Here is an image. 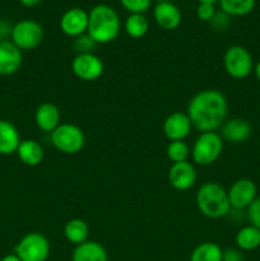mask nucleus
<instances>
[{
	"label": "nucleus",
	"instance_id": "4468645a",
	"mask_svg": "<svg viewBox=\"0 0 260 261\" xmlns=\"http://www.w3.org/2000/svg\"><path fill=\"white\" fill-rule=\"evenodd\" d=\"M190 119L185 112H172L163 121V133L171 142L184 140L191 132Z\"/></svg>",
	"mask_w": 260,
	"mask_h": 261
},
{
	"label": "nucleus",
	"instance_id": "9b49d317",
	"mask_svg": "<svg viewBox=\"0 0 260 261\" xmlns=\"http://www.w3.org/2000/svg\"><path fill=\"white\" fill-rule=\"evenodd\" d=\"M88 13L82 8L68 9L60 19V30L69 37H79L88 30Z\"/></svg>",
	"mask_w": 260,
	"mask_h": 261
},
{
	"label": "nucleus",
	"instance_id": "b1692460",
	"mask_svg": "<svg viewBox=\"0 0 260 261\" xmlns=\"http://www.w3.org/2000/svg\"><path fill=\"white\" fill-rule=\"evenodd\" d=\"M223 250L214 242H203L193 250L190 261H222Z\"/></svg>",
	"mask_w": 260,
	"mask_h": 261
},
{
	"label": "nucleus",
	"instance_id": "a878e982",
	"mask_svg": "<svg viewBox=\"0 0 260 261\" xmlns=\"http://www.w3.org/2000/svg\"><path fill=\"white\" fill-rule=\"evenodd\" d=\"M166 154L172 163L185 162L190 155V148L184 140H175L170 142V144L167 145Z\"/></svg>",
	"mask_w": 260,
	"mask_h": 261
},
{
	"label": "nucleus",
	"instance_id": "c85d7f7f",
	"mask_svg": "<svg viewBox=\"0 0 260 261\" xmlns=\"http://www.w3.org/2000/svg\"><path fill=\"white\" fill-rule=\"evenodd\" d=\"M74 46H75L78 54H89L96 46V42L88 35H82L76 37Z\"/></svg>",
	"mask_w": 260,
	"mask_h": 261
},
{
	"label": "nucleus",
	"instance_id": "a211bd4d",
	"mask_svg": "<svg viewBox=\"0 0 260 261\" xmlns=\"http://www.w3.org/2000/svg\"><path fill=\"white\" fill-rule=\"evenodd\" d=\"M20 142L22 140L17 127L8 120H0V154L9 155L17 153Z\"/></svg>",
	"mask_w": 260,
	"mask_h": 261
},
{
	"label": "nucleus",
	"instance_id": "1a4fd4ad",
	"mask_svg": "<svg viewBox=\"0 0 260 261\" xmlns=\"http://www.w3.org/2000/svg\"><path fill=\"white\" fill-rule=\"evenodd\" d=\"M71 70L76 78L84 82H93L101 78L105 65L101 59L93 53L78 54L71 61Z\"/></svg>",
	"mask_w": 260,
	"mask_h": 261
},
{
	"label": "nucleus",
	"instance_id": "ddd939ff",
	"mask_svg": "<svg viewBox=\"0 0 260 261\" xmlns=\"http://www.w3.org/2000/svg\"><path fill=\"white\" fill-rule=\"evenodd\" d=\"M252 134V127L247 120L241 117L226 120L221 126V137L232 144H241L247 142Z\"/></svg>",
	"mask_w": 260,
	"mask_h": 261
},
{
	"label": "nucleus",
	"instance_id": "6e6552de",
	"mask_svg": "<svg viewBox=\"0 0 260 261\" xmlns=\"http://www.w3.org/2000/svg\"><path fill=\"white\" fill-rule=\"evenodd\" d=\"M10 37H12V42L20 51L33 50L42 42L43 28L36 20L23 19L13 25Z\"/></svg>",
	"mask_w": 260,
	"mask_h": 261
},
{
	"label": "nucleus",
	"instance_id": "473e14b6",
	"mask_svg": "<svg viewBox=\"0 0 260 261\" xmlns=\"http://www.w3.org/2000/svg\"><path fill=\"white\" fill-rule=\"evenodd\" d=\"M20 4L23 7H27V8H33L36 5H38L41 3V0H19Z\"/></svg>",
	"mask_w": 260,
	"mask_h": 261
},
{
	"label": "nucleus",
	"instance_id": "423d86ee",
	"mask_svg": "<svg viewBox=\"0 0 260 261\" xmlns=\"http://www.w3.org/2000/svg\"><path fill=\"white\" fill-rule=\"evenodd\" d=\"M251 54L244 46L233 45L226 50L223 55V66L231 78L245 79L254 70Z\"/></svg>",
	"mask_w": 260,
	"mask_h": 261
},
{
	"label": "nucleus",
	"instance_id": "cd10ccee",
	"mask_svg": "<svg viewBox=\"0 0 260 261\" xmlns=\"http://www.w3.org/2000/svg\"><path fill=\"white\" fill-rule=\"evenodd\" d=\"M247 218L251 226L260 229V196L247 206Z\"/></svg>",
	"mask_w": 260,
	"mask_h": 261
},
{
	"label": "nucleus",
	"instance_id": "aec40b11",
	"mask_svg": "<svg viewBox=\"0 0 260 261\" xmlns=\"http://www.w3.org/2000/svg\"><path fill=\"white\" fill-rule=\"evenodd\" d=\"M107 251L96 241H86L78 245L71 255V261H107Z\"/></svg>",
	"mask_w": 260,
	"mask_h": 261
},
{
	"label": "nucleus",
	"instance_id": "4be33fe9",
	"mask_svg": "<svg viewBox=\"0 0 260 261\" xmlns=\"http://www.w3.org/2000/svg\"><path fill=\"white\" fill-rule=\"evenodd\" d=\"M236 245L241 251H254L260 246V229L256 227L245 226L236 233Z\"/></svg>",
	"mask_w": 260,
	"mask_h": 261
},
{
	"label": "nucleus",
	"instance_id": "c756f323",
	"mask_svg": "<svg viewBox=\"0 0 260 261\" xmlns=\"http://www.w3.org/2000/svg\"><path fill=\"white\" fill-rule=\"evenodd\" d=\"M216 8L213 4H205V3H200L196 8V15L203 22H211L213 17L216 15Z\"/></svg>",
	"mask_w": 260,
	"mask_h": 261
},
{
	"label": "nucleus",
	"instance_id": "72a5a7b5",
	"mask_svg": "<svg viewBox=\"0 0 260 261\" xmlns=\"http://www.w3.org/2000/svg\"><path fill=\"white\" fill-rule=\"evenodd\" d=\"M0 261H22V260H20L15 254H9V255H5V256Z\"/></svg>",
	"mask_w": 260,
	"mask_h": 261
},
{
	"label": "nucleus",
	"instance_id": "c9c22d12",
	"mask_svg": "<svg viewBox=\"0 0 260 261\" xmlns=\"http://www.w3.org/2000/svg\"><path fill=\"white\" fill-rule=\"evenodd\" d=\"M198 2H199V4H200V3H205V4H213L214 5V3L219 2V0H198Z\"/></svg>",
	"mask_w": 260,
	"mask_h": 261
},
{
	"label": "nucleus",
	"instance_id": "f03ea898",
	"mask_svg": "<svg viewBox=\"0 0 260 261\" xmlns=\"http://www.w3.org/2000/svg\"><path fill=\"white\" fill-rule=\"evenodd\" d=\"M87 35L96 43L112 42L120 33V18L114 8L98 4L88 13Z\"/></svg>",
	"mask_w": 260,
	"mask_h": 261
},
{
	"label": "nucleus",
	"instance_id": "7c9ffc66",
	"mask_svg": "<svg viewBox=\"0 0 260 261\" xmlns=\"http://www.w3.org/2000/svg\"><path fill=\"white\" fill-rule=\"evenodd\" d=\"M211 24L217 30H224L229 24V15H227L223 12L216 13L213 19L211 20Z\"/></svg>",
	"mask_w": 260,
	"mask_h": 261
},
{
	"label": "nucleus",
	"instance_id": "2eb2a0df",
	"mask_svg": "<svg viewBox=\"0 0 260 261\" xmlns=\"http://www.w3.org/2000/svg\"><path fill=\"white\" fill-rule=\"evenodd\" d=\"M22 61V51L12 41L4 40L0 43V75L8 76L17 73Z\"/></svg>",
	"mask_w": 260,
	"mask_h": 261
},
{
	"label": "nucleus",
	"instance_id": "20e7f679",
	"mask_svg": "<svg viewBox=\"0 0 260 261\" xmlns=\"http://www.w3.org/2000/svg\"><path fill=\"white\" fill-rule=\"evenodd\" d=\"M223 142L217 132L200 133L191 148V158L199 166H209L216 162L223 152Z\"/></svg>",
	"mask_w": 260,
	"mask_h": 261
},
{
	"label": "nucleus",
	"instance_id": "6ab92c4d",
	"mask_svg": "<svg viewBox=\"0 0 260 261\" xmlns=\"http://www.w3.org/2000/svg\"><path fill=\"white\" fill-rule=\"evenodd\" d=\"M17 154L20 162L30 167L38 166L45 157L42 145L33 139L22 140L17 149Z\"/></svg>",
	"mask_w": 260,
	"mask_h": 261
},
{
	"label": "nucleus",
	"instance_id": "39448f33",
	"mask_svg": "<svg viewBox=\"0 0 260 261\" xmlns=\"http://www.w3.org/2000/svg\"><path fill=\"white\" fill-rule=\"evenodd\" d=\"M51 143L64 154H76L86 143L83 130L74 124H60L50 134Z\"/></svg>",
	"mask_w": 260,
	"mask_h": 261
},
{
	"label": "nucleus",
	"instance_id": "9d476101",
	"mask_svg": "<svg viewBox=\"0 0 260 261\" xmlns=\"http://www.w3.org/2000/svg\"><path fill=\"white\" fill-rule=\"evenodd\" d=\"M231 209L242 211L257 198V188L255 182L250 178H240L231 185L227 190Z\"/></svg>",
	"mask_w": 260,
	"mask_h": 261
},
{
	"label": "nucleus",
	"instance_id": "5701e85b",
	"mask_svg": "<svg viewBox=\"0 0 260 261\" xmlns=\"http://www.w3.org/2000/svg\"><path fill=\"white\" fill-rule=\"evenodd\" d=\"M256 0H219L222 12L229 17H244L254 10Z\"/></svg>",
	"mask_w": 260,
	"mask_h": 261
},
{
	"label": "nucleus",
	"instance_id": "bb28decb",
	"mask_svg": "<svg viewBox=\"0 0 260 261\" xmlns=\"http://www.w3.org/2000/svg\"><path fill=\"white\" fill-rule=\"evenodd\" d=\"M120 3L132 14H144L150 8L152 0H120Z\"/></svg>",
	"mask_w": 260,
	"mask_h": 261
},
{
	"label": "nucleus",
	"instance_id": "f3484780",
	"mask_svg": "<svg viewBox=\"0 0 260 261\" xmlns=\"http://www.w3.org/2000/svg\"><path fill=\"white\" fill-rule=\"evenodd\" d=\"M60 120V110L58 109V106H55L54 103H50V102L41 103L35 112L36 125L43 133L51 134L61 124Z\"/></svg>",
	"mask_w": 260,
	"mask_h": 261
},
{
	"label": "nucleus",
	"instance_id": "393cba45",
	"mask_svg": "<svg viewBox=\"0 0 260 261\" xmlns=\"http://www.w3.org/2000/svg\"><path fill=\"white\" fill-rule=\"evenodd\" d=\"M149 30V22L144 14H130L125 20V32L132 38H142Z\"/></svg>",
	"mask_w": 260,
	"mask_h": 261
},
{
	"label": "nucleus",
	"instance_id": "0eeeda50",
	"mask_svg": "<svg viewBox=\"0 0 260 261\" xmlns=\"http://www.w3.org/2000/svg\"><path fill=\"white\" fill-rule=\"evenodd\" d=\"M14 254L22 261H46L50 255V242L45 234L31 232L15 245Z\"/></svg>",
	"mask_w": 260,
	"mask_h": 261
},
{
	"label": "nucleus",
	"instance_id": "2f4dec72",
	"mask_svg": "<svg viewBox=\"0 0 260 261\" xmlns=\"http://www.w3.org/2000/svg\"><path fill=\"white\" fill-rule=\"evenodd\" d=\"M222 261H245L244 255H242L241 250L239 249H229L224 250L222 254Z\"/></svg>",
	"mask_w": 260,
	"mask_h": 261
},
{
	"label": "nucleus",
	"instance_id": "f257e3e1",
	"mask_svg": "<svg viewBox=\"0 0 260 261\" xmlns=\"http://www.w3.org/2000/svg\"><path fill=\"white\" fill-rule=\"evenodd\" d=\"M186 114L191 125L200 133L216 132L226 121L228 102L222 92L204 89L189 101Z\"/></svg>",
	"mask_w": 260,
	"mask_h": 261
},
{
	"label": "nucleus",
	"instance_id": "f8f14e48",
	"mask_svg": "<svg viewBox=\"0 0 260 261\" xmlns=\"http://www.w3.org/2000/svg\"><path fill=\"white\" fill-rule=\"evenodd\" d=\"M168 182L178 191H185L193 188L196 182V171L194 165L188 161L172 163L168 170Z\"/></svg>",
	"mask_w": 260,
	"mask_h": 261
},
{
	"label": "nucleus",
	"instance_id": "4c0bfd02",
	"mask_svg": "<svg viewBox=\"0 0 260 261\" xmlns=\"http://www.w3.org/2000/svg\"><path fill=\"white\" fill-rule=\"evenodd\" d=\"M158 3H163V2H170V0H157Z\"/></svg>",
	"mask_w": 260,
	"mask_h": 261
},
{
	"label": "nucleus",
	"instance_id": "e433bc0d",
	"mask_svg": "<svg viewBox=\"0 0 260 261\" xmlns=\"http://www.w3.org/2000/svg\"><path fill=\"white\" fill-rule=\"evenodd\" d=\"M3 41H4V36H3L2 33H0V43H2Z\"/></svg>",
	"mask_w": 260,
	"mask_h": 261
},
{
	"label": "nucleus",
	"instance_id": "412c9836",
	"mask_svg": "<svg viewBox=\"0 0 260 261\" xmlns=\"http://www.w3.org/2000/svg\"><path fill=\"white\" fill-rule=\"evenodd\" d=\"M64 236H65V239L68 240L70 244L78 246V245L88 241V224H87V222H84L83 219H70V221L66 222L65 226H64Z\"/></svg>",
	"mask_w": 260,
	"mask_h": 261
},
{
	"label": "nucleus",
	"instance_id": "7ed1b4c3",
	"mask_svg": "<svg viewBox=\"0 0 260 261\" xmlns=\"http://www.w3.org/2000/svg\"><path fill=\"white\" fill-rule=\"evenodd\" d=\"M195 201L199 212L206 218H222L231 211L227 190L218 182H204L196 193Z\"/></svg>",
	"mask_w": 260,
	"mask_h": 261
},
{
	"label": "nucleus",
	"instance_id": "f704fd0d",
	"mask_svg": "<svg viewBox=\"0 0 260 261\" xmlns=\"http://www.w3.org/2000/svg\"><path fill=\"white\" fill-rule=\"evenodd\" d=\"M252 73L255 74L256 79L260 82V60L254 65V70H252Z\"/></svg>",
	"mask_w": 260,
	"mask_h": 261
},
{
	"label": "nucleus",
	"instance_id": "dca6fc26",
	"mask_svg": "<svg viewBox=\"0 0 260 261\" xmlns=\"http://www.w3.org/2000/svg\"><path fill=\"white\" fill-rule=\"evenodd\" d=\"M153 17L155 23L166 31L176 30L183 19L180 9L171 2L158 3L153 10Z\"/></svg>",
	"mask_w": 260,
	"mask_h": 261
}]
</instances>
